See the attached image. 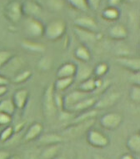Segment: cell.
Segmentation results:
<instances>
[{"instance_id":"cell-1","label":"cell","mask_w":140,"mask_h":159,"mask_svg":"<svg viewBox=\"0 0 140 159\" xmlns=\"http://www.w3.org/2000/svg\"><path fill=\"white\" fill-rule=\"evenodd\" d=\"M54 84H49L44 92L42 107L43 112L47 118H52L58 112V108L54 102Z\"/></svg>"},{"instance_id":"cell-2","label":"cell","mask_w":140,"mask_h":159,"mask_svg":"<svg viewBox=\"0 0 140 159\" xmlns=\"http://www.w3.org/2000/svg\"><path fill=\"white\" fill-rule=\"evenodd\" d=\"M67 25L62 19H54L44 25V35L50 41L58 40L64 35Z\"/></svg>"},{"instance_id":"cell-3","label":"cell","mask_w":140,"mask_h":159,"mask_svg":"<svg viewBox=\"0 0 140 159\" xmlns=\"http://www.w3.org/2000/svg\"><path fill=\"white\" fill-rule=\"evenodd\" d=\"M95 123V118H90L88 120L79 122V123H70L64 130L63 131L64 138H77L87 133L92 126Z\"/></svg>"},{"instance_id":"cell-4","label":"cell","mask_w":140,"mask_h":159,"mask_svg":"<svg viewBox=\"0 0 140 159\" xmlns=\"http://www.w3.org/2000/svg\"><path fill=\"white\" fill-rule=\"evenodd\" d=\"M24 64L25 63L22 57L13 55L5 64L0 68V74H2L8 78L9 77L13 78V76H15L17 73L23 70V67Z\"/></svg>"},{"instance_id":"cell-5","label":"cell","mask_w":140,"mask_h":159,"mask_svg":"<svg viewBox=\"0 0 140 159\" xmlns=\"http://www.w3.org/2000/svg\"><path fill=\"white\" fill-rule=\"evenodd\" d=\"M87 142L90 146L96 148H104L109 144V140L106 135L100 131L90 128L87 132Z\"/></svg>"},{"instance_id":"cell-6","label":"cell","mask_w":140,"mask_h":159,"mask_svg":"<svg viewBox=\"0 0 140 159\" xmlns=\"http://www.w3.org/2000/svg\"><path fill=\"white\" fill-rule=\"evenodd\" d=\"M4 15L6 18L12 24L18 23L23 16L22 3L16 0L9 2L4 8Z\"/></svg>"},{"instance_id":"cell-7","label":"cell","mask_w":140,"mask_h":159,"mask_svg":"<svg viewBox=\"0 0 140 159\" xmlns=\"http://www.w3.org/2000/svg\"><path fill=\"white\" fill-rule=\"evenodd\" d=\"M123 122L122 116L118 112H108L100 117V125L107 130H114L120 126Z\"/></svg>"},{"instance_id":"cell-8","label":"cell","mask_w":140,"mask_h":159,"mask_svg":"<svg viewBox=\"0 0 140 159\" xmlns=\"http://www.w3.org/2000/svg\"><path fill=\"white\" fill-rule=\"evenodd\" d=\"M25 31L33 39L44 36V25L36 18H28L25 24Z\"/></svg>"},{"instance_id":"cell-9","label":"cell","mask_w":140,"mask_h":159,"mask_svg":"<svg viewBox=\"0 0 140 159\" xmlns=\"http://www.w3.org/2000/svg\"><path fill=\"white\" fill-rule=\"evenodd\" d=\"M88 96V93H86L80 90H74L69 93L67 95L63 96V110L70 112L71 108L78 103L80 100Z\"/></svg>"},{"instance_id":"cell-10","label":"cell","mask_w":140,"mask_h":159,"mask_svg":"<svg viewBox=\"0 0 140 159\" xmlns=\"http://www.w3.org/2000/svg\"><path fill=\"white\" fill-rule=\"evenodd\" d=\"M73 23H74L75 27H78L79 29H85V30L93 32V33H97V31H98L97 22L94 20V18L89 17V16H79V17L75 18Z\"/></svg>"},{"instance_id":"cell-11","label":"cell","mask_w":140,"mask_h":159,"mask_svg":"<svg viewBox=\"0 0 140 159\" xmlns=\"http://www.w3.org/2000/svg\"><path fill=\"white\" fill-rule=\"evenodd\" d=\"M116 62L123 68L127 69L131 73L140 72V60L139 58L130 57L128 56L119 57L116 59Z\"/></svg>"},{"instance_id":"cell-12","label":"cell","mask_w":140,"mask_h":159,"mask_svg":"<svg viewBox=\"0 0 140 159\" xmlns=\"http://www.w3.org/2000/svg\"><path fill=\"white\" fill-rule=\"evenodd\" d=\"M121 94L119 92H112L111 93L106 94L102 98L97 100L94 107H96L98 109H104L114 106L119 100Z\"/></svg>"},{"instance_id":"cell-13","label":"cell","mask_w":140,"mask_h":159,"mask_svg":"<svg viewBox=\"0 0 140 159\" xmlns=\"http://www.w3.org/2000/svg\"><path fill=\"white\" fill-rule=\"evenodd\" d=\"M22 10L27 18H36L42 13V6L34 0H27L22 3Z\"/></svg>"},{"instance_id":"cell-14","label":"cell","mask_w":140,"mask_h":159,"mask_svg":"<svg viewBox=\"0 0 140 159\" xmlns=\"http://www.w3.org/2000/svg\"><path fill=\"white\" fill-rule=\"evenodd\" d=\"M29 93L25 89H20L16 90L13 95L12 100L15 105L16 109L23 110L26 107L27 102L29 101Z\"/></svg>"},{"instance_id":"cell-15","label":"cell","mask_w":140,"mask_h":159,"mask_svg":"<svg viewBox=\"0 0 140 159\" xmlns=\"http://www.w3.org/2000/svg\"><path fill=\"white\" fill-rule=\"evenodd\" d=\"M74 33H75L78 39H79V41L83 45L91 44L98 40L97 33H93V32L88 31L85 29H79L78 27H74Z\"/></svg>"},{"instance_id":"cell-16","label":"cell","mask_w":140,"mask_h":159,"mask_svg":"<svg viewBox=\"0 0 140 159\" xmlns=\"http://www.w3.org/2000/svg\"><path fill=\"white\" fill-rule=\"evenodd\" d=\"M128 30L123 24H115L114 26H112L109 29L108 35L113 40L116 41H121L127 39L128 37Z\"/></svg>"},{"instance_id":"cell-17","label":"cell","mask_w":140,"mask_h":159,"mask_svg":"<svg viewBox=\"0 0 140 159\" xmlns=\"http://www.w3.org/2000/svg\"><path fill=\"white\" fill-rule=\"evenodd\" d=\"M97 98L96 97H86L83 99L80 100L78 103H76L73 106L70 112H82L86 111L88 108H90L92 107H94V105L96 103Z\"/></svg>"},{"instance_id":"cell-18","label":"cell","mask_w":140,"mask_h":159,"mask_svg":"<svg viewBox=\"0 0 140 159\" xmlns=\"http://www.w3.org/2000/svg\"><path fill=\"white\" fill-rule=\"evenodd\" d=\"M65 140V138L63 135L57 134L54 133H45L44 135L39 136V143L43 145L49 146V145H55L62 143Z\"/></svg>"},{"instance_id":"cell-19","label":"cell","mask_w":140,"mask_h":159,"mask_svg":"<svg viewBox=\"0 0 140 159\" xmlns=\"http://www.w3.org/2000/svg\"><path fill=\"white\" fill-rule=\"evenodd\" d=\"M77 70V65L73 63H65L57 70L56 76L59 78H73Z\"/></svg>"},{"instance_id":"cell-20","label":"cell","mask_w":140,"mask_h":159,"mask_svg":"<svg viewBox=\"0 0 140 159\" xmlns=\"http://www.w3.org/2000/svg\"><path fill=\"white\" fill-rule=\"evenodd\" d=\"M44 130V127L40 123H34L29 129L27 130L25 135H24V140L26 142H31L34 141L39 136L41 135Z\"/></svg>"},{"instance_id":"cell-21","label":"cell","mask_w":140,"mask_h":159,"mask_svg":"<svg viewBox=\"0 0 140 159\" xmlns=\"http://www.w3.org/2000/svg\"><path fill=\"white\" fill-rule=\"evenodd\" d=\"M21 46L23 49L31 52H44L46 50L45 45L41 43L32 41L29 39H25L21 43Z\"/></svg>"},{"instance_id":"cell-22","label":"cell","mask_w":140,"mask_h":159,"mask_svg":"<svg viewBox=\"0 0 140 159\" xmlns=\"http://www.w3.org/2000/svg\"><path fill=\"white\" fill-rule=\"evenodd\" d=\"M74 57L83 63H88L91 59V52L86 45H80L73 52Z\"/></svg>"},{"instance_id":"cell-23","label":"cell","mask_w":140,"mask_h":159,"mask_svg":"<svg viewBox=\"0 0 140 159\" xmlns=\"http://www.w3.org/2000/svg\"><path fill=\"white\" fill-rule=\"evenodd\" d=\"M93 74V70L88 66H77L75 75L73 77L74 80H77L79 83L84 81L86 79L91 78Z\"/></svg>"},{"instance_id":"cell-24","label":"cell","mask_w":140,"mask_h":159,"mask_svg":"<svg viewBox=\"0 0 140 159\" xmlns=\"http://www.w3.org/2000/svg\"><path fill=\"white\" fill-rule=\"evenodd\" d=\"M127 148L133 153L140 152V134L136 133L128 138L127 141Z\"/></svg>"},{"instance_id":"cell-25","label":"cell","mask_w":140,"mask_h":159,"mask_svg":"<svg viewBox=\"0 0 140 159\" xmlns=\"http://www.w3.org/2000/svg\"><path fill=\"white\" fill-rule=\"evenodd\" d=\"M74 82L73 78H57V80L55 81L54 84L55 91L63 92L68 89Z\"/></svg>"},{"instance_id":"cell-26","label":"cell","mask_w":140,"mask_h":159,"mask_svg":"<svg viewBox=\"0 0 140 159\" xmlns=\"http://www.w3.org/2000/svg\"><path fill=\"white\" fill-rule=\"evenodd\" d=\"M120 11L117 7H107L102 13V17L107 21H115L119 18Z\"/></svg>"},{"instance_id":"cell-27","label":"cell","mask_w":140,"mask_h":159,"mask_svg":"<svg viewBox=\"0 0 140 159\" xmlns=\"http://www.w3.org/2000/svg\"><path fill=\"white\" fill-rule=\"evenodd\" d=\"M96 89V84H95V79L92 77L88 79H86L84 81L79 83V88L78 90L82 92H84L86 93H93V92Z\"/></svg>"},{"instance_id":"cell-28","label":"cell","mask_w":140,"mask_h":159,"mask_svg":"<svg viewBox=\"0 0 140 159\" xmlns=\"http://www.w3.org/2000/svg\"><path fill=\"white\" fill-rule=\"evenodd\" d=\"M16 111V107L12 98H7L0 101V112L13 115Z\"/></svg>"},{"instance_id":"cell-29","label":"cell","mask_w":140,"mask_h":159,"mask_svg":"<svg viewBox=\"0 0 140 159\" xmlns=\"http://www.w3.org/2000/svg\"><path fill=\"white\" fill-rule=\"evenodd\" d=\"M59 152V146L58 144L49 145L44 149L41 153L42 159H53L57 156Z\"/></svg>"},{"instance_id":"cell-30","label":"cell","mask_w":140,"mask_h":159,"mask_svg":"<svg viewBox=\"0 0 140 159\" xmlns=\"http://www.w3.org/2000/svg\"><path fill=\"white\" fill-rule=\"evenodd\" d=\"M31 77L32 71L29 70V69H25V70L20 71L15 76H13V78H12V82H13V84H23L24 82L28 81Z\"/></svg>"},{"instance_id":"cell-31","label":"cell","mask_w":140,"mask_h":159,"mask_svg":"<svg viewBox=\"0 0 140 159\" xmlns=\"http://www.w3.org/2000/svg\"><path fill=\"white\" fill-rule=\"evenodd\" d=\"M67 2L72 8L77 11L85 13L89 10L86 0H67Z\"/></svg>"},{"instance_id":"cell-32","label":"cell","mask_w":140,"mask_h":159,"mask_svg":"<svg viewBox=\"0 0 140 159\" xmlns=\"http://www.w3.org/2000/svg\"><path fill=\"white\" fill-rule=\"evenodd\" d=\"M38 68L42 71H49L53 67V58L49 56H43L40 57L38 63Z\"/></svg>"},{"instance_id":"cell-33","label":"cell","mask_w":140,"mask_h":159,"mask_svg":"<svg viewBox=\"0 0 140 159\" xmlns=\"http://www.w3.org/2000/svg\"><path fill=\"white\" fill-rule=\"evenodd\" d=\"M96 115V110H91V111H88V112H85V111H84L83 112H81L78 117H76L75 118H73V121L70 123H79V122H83V121L88 120V119H90V118H95Z\"/></svg>"},{"instance_id":"cell-34","label":"cell","mask_w":140,"mask_h":159,"mask_svg":"<svg viewBox=\"0 0 140 159\" xmlns=\"http://www.w3.org/2000/svg\"><path fill=\"white\" fill-rule=\"evenodd\" d=\"M109 67L108 65V63L102 62V63H98L95 66V68L93 70V73L96 76L97 78H102L103 76L105 75L109 72Z\"/></svg>"},{"instance_id":"cell-35","label":"cell","mask_w":140,"mask_h":159,"mask_svg":"<svg viewBox=\"0 0 140 159\" xmlns=\"http://www.w3.org/2000/svg\"><path fill=\"white\" fill-rule=\"evenodd\" d=\"M13 134H14V132H13V127L8 125L6 126V128H3L0 133V142L4 143V142L10 140V138L13 137Z\"/></svg>"},{"instance_id":"cell-36","label":"cell","mask_w":140,"mask_h":159,"mask_svg":"<svg viewBox=\"0 0 140 159\" xmlns=\"http://www.w3.org/2000/svg\"><path fill=\"white\" fill-rule=\"evenodd\" d=\"M47 4L51 10L54 11L62 10L64 7V2L63 0H48Z\"/></svg>"},{"instance_id":"cell-37","label":"cell","mask_w":140,"mask_h":159,"mask_svg":"<svg viewBox=\"0 0 140 159\" xmlns=\"http://www.w3.org/2000/svg\"><path fill=\"white\" fill-rule=\"evenodd\" d=\"M129 97L133 102H140V88L137 85H133L130 89Z\"/></svg>"},{"instance_id":"cell-38","label":"cell","mask_w":140,"mask_h":159,"mask_svg":"<svg viewBox=\"0 0 140 159\" xmlns=\"http://www.w3.org/2000/svg\"><path fill=\"white\" fill-rule=\"evenodd\" d=\"M13 56V52L8 50H0V68H2Z\"/></svg>"},{"instance_id":"cell-39","label":"cell","mask_w":140,"mask_h":159,"mask_svg":"<svg viewBox=\"0 0 140 159\" xmlns=\"http://www.w3.org/2000/svg\"><path fill=\"white\" fill-rule=\"evenodd\" d=\"M54 102L58 111H63V96L60 93H58L55 91L54 93Z\"/></svg>"},{"instance_id":"cell-40","label":"cell","mask_w":140,"mask_h":159,"mask_svg":"<svg viewBox=\"0 0 140 159\" xmlns=\"http://www.w3.org/2000/svg\"><path fill=\"white\" fill-rule=\"evenodd\" d=\"M12 115L0 112V126H8L12 122Z\"/></svg>"},{"instance_id":"cell-41","label":"cell","mask_w":140,"mask_h":159,"mask_svg":"<svg viewBox=\"0 0 140 159\" xmlns=\"http://www.w3.org/2000/svg\"><path fill=\"white\" fill-rule=\"evenodd\" d=\"M89 9L93 11H97L100 7L102 0H86Z\"/></svg>"},{"instance_id":"cell-42","label":"cell","mask_w":140,"mask_h":159,"mask_svg":"<svg viewBox=\"0 0 140 159\" xmlns=\"http://www.w3.org/2000/svg\"><path fill=\"white\" fill-rule=\"evenodd\" d=\"M130 83L133 85H137V86H140V74L139 72L138 73H132V75L129 78Z\"/></svg>"},{"instance_id":"cell-43","label":"cell","mask_w":140,"mask_h":159,"mask_svg":"<svg viewBox=\"0 0 140 159\" xmlns=\"http://www.w3.org/2000/svg\"><path fill=\"white\" fill-rule=\"evenodd\" d=\"M25 124H26V122H19V123H18L17 124H15V126L13 127L14 133H20L21 131L23 130V128H24Z\"/></svg>"},{"instance_id":"cell-44","label":"cell","mask_w":140,"mask_h":159,"mask_svg":"<svg viewBox=\"0 0 140 159\" xmlns=\"http://www.w3.org/2000/svg\"><path fill=\"white\" fill-rule=\"evenodd\" d=\"M124 0H108V5L110 7H117L122 3Z\"/></svg>"},{"instance_id":"cell-45","label":"cell","mask_w":140,"mask_h":159,"mask_svg":"<svg viewBox=\"0 0 140 159\" xmlns=\"http://www.w3.org/2000/svg\"><path fill=\"white\" fill-rule=\"evenodd\" d=\"M8 84H9V79L0 74V86H8Z\"/></svg>"},{"instance_id":"cell-46","label":"cell","mask_w":140,"mask_h":159,"mask_svg":"<svg viewBox=\"0 0 140 159\" xmlns=\"http://www.w3.org/2000/svg\"><path fill=\"white\" fill-rule=\"evenodd\" d=\"M10 153L4 150H0V159H8L10 157Z\"/></svg>"},{"instance_id":"cell-47","label":"cell","mask_w":140,"mask_h":159,"mask_svg":"<svg viewBox=\"0 0 140 159\" xmlns=\"http://www.w3.org/2000/svg\"><path fill=\"white\" fill-rule=\"evenodd\" d=\"M8 92V87L7 86H0V97L5 95Z\"/></svg>"},{"instance_id":"cell-48","label":"cell","mask_w":140,"mask_h":159,"mask_svg":"<svg viewBox=\"0 0 140 159\" xmlns=\"http://www.w3.org/2000/svg\"><path fill=\"white\" fill-rule=\"evenodd\" d=\"M119 159H136L134 157L131 155V154L126 153V154H123L122 156L120 157Z\"/></svg>"},{"instance_id":"cell-49","label":"cell","mask_w":140,"mask_h":159,"mask_svg":"<svg viewBox=\"0 0 140 159\" xmlns=\"http://www.w3.org/2000/svg\"><path fill=\"white\" fill-rule=\"evenodd\" d=\"M93 159H107L106 157H104L101 156V155H99V154H93Z\"/></svg>"},{"instance_id":"cell-50","label":"cell","mask_w":140,"mask_h":159,"mask_svg":"<svg viewBox=\"0 0 140 159\" xmlns=\"http://www.w3.org/2000/svg\"><path fill=\"white\" fill-rule=\"evenodd\" d=\"M53 159H67L64 156H61V155H57V156L54 157Z\"/></svg>"},{"instance_id":"cell-51","label":"cell","mask_w":140,"mask_h":159,"mask_svg":"<svg viewBox=\"0 0 140 159\" xmlns=\"http://www.w3.org/2000/svg\"><path fill=\"white\" fill-rule=\"evenodd\" d=\"M8 159H22L19 156H10Z\"/></svg>"},{"instance_id":"cell-52","label":"cell","mask_w":140,"mask_h":159,"mask_svg":"<svg viewBox=\"0 0 140 159\" xmlns=\"http://www.w3.org/2000/svg\"><path fill=\"white\" fill-rule=\"evenodd\" d=\"M124 1H125V2H127V3H135L137 0H124Z\"/></svg>"}]
</instances>
